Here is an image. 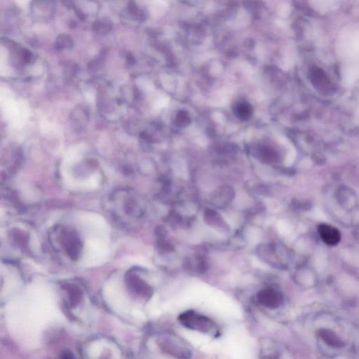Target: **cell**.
<instances>
[{
	"mask_svg": "<svg viewBox=\"0 0 359 359\" xmlns=\"http://www.w3.org/2000/svg\"><path fill=\"white\" fill-rule=\"evenodd\" d=\"M178 319L183 326L187 328L204 333L211 331L213 327L211 319L193 311L183 313L179 316Z\"/></svg>",
	"mask_w": 359,
	"mask_h": 359,
	"instance_id": "cell-1",
	"label": "cell"
},
{
	"mask_svg": "<svg viewBox=\"0 0 359 359\" xmlns=\"http://www.w3.org/2000/svg\"><path fill=\"white\" fill-rule=\"evenodd\" d=\"M257 300L263 306L270 309H276L282 302L281 295L273 289H265L257 294Z\"/></svg>",
	"mask_w": 359,
	"mask_h": 359,
	"instance_id": "cell-2",
	"label": "cell"
},
{
	"mask_svg": "<svg viewBox=\"0 0 359 359\" xmlns=\"http://www.w3.org/2000/svg\"><path fill=\"white\" fill-rule=\"evenodd\" d=\"M161 349L164 352L172 355L175 358L180 359H188L190 357L189 350L183 347L179 344L173 342V341L166 340L160 344Z\"/></svg>",
	"mask_w": 359,
	"mask_h": 359,
	"instance_id": "cell-3",
	"label": "cell"
},
{
	"mask_svg": "<svg viewBox=\"0 0 359 359\" xmlns=\"http://www.w3.org/2000/svg\"><path fill=\"white\" fill-rule=\"evenodd\" d=\"M319 335L320 337L323 339V342L328 346L333 348H342V346H344V342L342 339L339 338L338 336L332 330L323 328V329L319 330Z\"/></svg>",
	"mask_w": 359,
	"mask_h": 359,
	"instance_id": "cell-4",
	"label": "cell"
},
{
	"mask_svg": "<svg viewBox=\"0 0 359 359\" xmlns=\"http://www.w3.org/2000/svg\"><path fill=\"white\" fill-rule=\"evenodd\" d=\"M234 112L238 118L242 120H248L251 115V108L248 103H241L236 105Z\"/></svg>",
	"mask_w": 359,
	"mask_h": 359,
	"instance_id": "cell-5",
	"label": "cell"
},
{
	"mask_svg": "<svg viewBox=\"0 0 359 359\" xmlns=\"http://www.w3.org/2000/svg\"><path fill=\"white\" fill-rule=\"evenodd\" d=\"M73 45L74 41L69 35L62 34L57 37L56 46L58 49H71Z\"/></svg>",
	"mask_w": 359,
	"mask_h": 359,
	"instance_id": "cell-6",
	"label": "cell"
},
{
	"mask_svg": "<svg viewBox=\"0 0 359 359\" xmlns=\"http://www.w3.org/2000/svg\"><path fill=\"white\" fill-rule=\"evenodd\" d=\"M93 30L99 34H107L111 30L113 26L111 22L106 21H97L93 25Z\"/></svg>",
	"mask_w": 359,
	"mask_h": 359,
	"instance_id": "cell-7",
	"label": "cell"
},
{
	"mask_svg": "<svg viewBox=\"0 0 359 359\" xmlns=\"http://www.w3.org/2000/svg\"><path fill=\"white\" fill-rule=\"evenodd\" d=\"M22 58L25 63H29L33 59V53L28 49H24L22 51Z\"/></svg>",
	"mask_w": 359,
	"mask_h": 359,
	"instance_id": "cell-8",
	"label": "cell"
},
{
	"mask_svg": "<svg viewBox=\"0 0 359 359\" xmlns=\"http://www.w3.org/2000/svg\"><path fill=\"white\" fill-rule=\"evenodd\" d=\"M128 11H129L131 15L136 14L137 12H138V7H137L136 4L133 3V2H129L128 3Z\"/></svg>",
	"mask_w": 359,
	"mask_h": 359,
	"instance_id": "cell-9",
	"label": "cell"
},
{
	"mask_svg": "<svg viewBox=\"0 0 359 359\" xmlns=\"http://www.w3.org/2000/svg\"><path fill=\"white\" fill-rule=\"evenodd\" d=\"M127 61L128 62V63L129 64V65H133V64H135V62H136V60H135L134 57H133L132 54H131V53H129V54L127 55Z\"/></svg>",
	"mask_w": 359,
	"mask_h": 359,
	"instance_id": "cell-10",
	"label": "cell"
},
{
	"mask_svg": "<svg viewBox=\"0 0 359 359\" xmlns=\"http://www.w3.org/2000/svg\"><path fill=\"white\" fill-rule=\"evenodd\" d=\"M76 14H77L78 18H79L81 21H83L85 19V16L83 12L79 10H76Z\"/></svg>",
	"mask_w": 359,
	"mask_h": 359,
	"instance_id": "cell-11",
	"label": "cell"
},
{
	"mask_svg": "<svg viewBox=\"0 0 359 359\" xmlns=\"http://www.w3.org/2000/svg\"><path fill=\"white\" fill-rule=\"evenodd\" d=\"M262 359H278V357L275 354H267L263 356Z\"/></svg>",
	"mask_w": 359,
	"mask_h": 359,
	"instance_id": "cell-12",
	"label": "cell"
}]
</instances>
